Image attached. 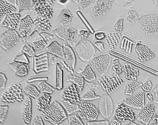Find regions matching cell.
Segmentation results:
<instances>
[{
	"instance_id": "1",
	"label": "cell",
	"mask_w": 158,
	"mask_h": 125,
	"mask_svg": "<svg viewBox=\"0 0 158 125\" xmlns=\"http://www.w3.org/2000/svg\"><path fill=\"white\" fill-rule=\"evenodd\" d=\"M44 119L52 125H58L67 119L68 115L61 103L54 101L43 112Z\"/></svg>"
},
{
	"instance_id": "2",
	"label": "cell",
	"mask_w": 158,
	"mask_h": 125,
	"mask_svg": "<svg viewBox=\"0 0 158 125\" xmlns=\"http://www.w3.org/2000/svg\"><path fill=\"white\" fill-rule=\"evenodd\" d=\"M138 23L146 34H158V12L146 13L139 16Z\"/></svg>"
},
{
	"instance_id": "3",
	"label": "cell",
	"mask_w": 158,
	"mask_h": 125,
	"mask_svg": "<svg viewBox=\"0 0 158 125\" xmlns=\"http://www.w3.org/2000/svg\"><path fill=\"white\" fill-rule=\"evenodd\" d=\"M77 57L83 62H88L94 59L96 54L94 45L92 42L86 39L81 40L76 46Z\"/></svg>"
},
{
	"instance_id": "4",
	"label": "cell",
	"mask_w": 158,
	"mask_h": 125,
	"mask_svg": "<svg viewBox=\"0 0 158 125\" xmlns=\"http://www.w3.org/2000/svg\"><path fill=\"white\" fill-rule=\"evenodd\" d=\"M23 90L20 83H15L7 88L1 96V101L6 103H12L15 101L22 102L25 98Z\"/></svg>"
},
{
	"instance_id": "5",
	"label": "cell",
	"mask_w": 158,
	"mask_h": 125,
	"mask_svg": "<svg viewBox=\"0 0 158 125\" xmlns=\"http://www.w3.org/2000/svg\"><path fill=\"white\" fill-rule=\"evenodd\" d=\"M92 67L99 77L104 76L112 64V59L109 54L96 55L92 60Z\"/></svg>"
},
{
	"instance_id": "6",
	"label": "cell",
	"mask_w": 158,
	"mask_h": 125,
	"mask_svg": "<svg viewBox=\"0 0 158 125\" xmlns=\"http://www.w3.org/2000/svg\"><path fill=\"white\" fill-rule=\"evenodd\" d=\"M77 114L81 119L87 121L97 120L100 114L98 108L94 104L82 100L79 103V110Z\"/></svg>"
},
{
	"instance_id": "7",
	"label": "cell",
	"mask_w": 158,
	"mask_h": 125,
	"mask_svg": "<svg viewBox=\"0 0 158 125\" xmlns=\"http://www.w3.org/2000/svg\"><path fill=\"white\" fill-rule=\"evenodd\" d=\"M20 38L19 32L16 30L9 29L4 32L0 36V42L2 49L5 51L10 50L18 44Z\"/></svg>"
},
{
	"instance_id": "8",
	"label": "cell",
	"mask_w": 158,
	"mask_h": 125,
	"mask_svg": "<svg viewBox=\"0 0 158 125\" xmlns=\"http://www.w3.org/2000/svg\"><path fill=\"white\" fill-rule=\"evenodd\" d=\"M99 82L106 94H109L123 85L124 81L118 75H115L109 77L103 76L99 79Z\"/></svg>"
},
{
	"instance_id": "9",
	"label": "cell",
	"mask_w": 158,
	"mask_h": 125,
	"mask_svg": "<svg viewBox=\"0 0 158 125\" xmlns=\"http://www.w3.org/2000/svg\"><path fill=\"white\" fill-rule=\"evenodd\" d=\"M32 9L40 17L47 19L53 17L54 10L45 0H32Z\"/></svg>"
},
{
	"instance_id": "10",
	"label": "cell",
	"mask_w": 158,
	"mask_h": 125,
	"mask_svg": "<svg viewBox=\"0 0 158 125\" xmlns=\"http://www.w3.org/2000/svg\"><path fill=\"white\" fill-rule=\"evenodd\" d=\"M114 101L109 94H104L99 99L98 109L99 114L105 119L110 118L114 112Z\"/></svg>"
},
{
	"instance_id": "11",
	"label": "cell",
	"mask_w": 158,
	"mask_h": 125,
	"mask_svg": "<svg viewBox=\"0 0 158 125\" xmlns=\"http://www.w3.org/2000/svg\"><path fill=\"white\" fill-rule=\"evenodd\" d=\"M135 50L141 62H147L154 59L156 57V52L142 40L137 42Z\"/></svg>"
},
{
	"instance_id": "12",
	"label": "cell",
	"mask_w": 158,
	"mask_h": 125,
	"mask_svg": "<svg viewBox=\"0 0 158 125\" xmlns=\"http://www.w3.org/2000/svg\"><path fill=\"white\" fill-rule=\"evenodd\" d=\"M114 2V0H98L93 6L91 16L95 19L103 17L112 9Z\"/></svg>"
},
{
	"instance_id": "13",
	"label": "cell",
	"mask_w": 158,
	"mask_h": 125,
	"mask_svg": "<svg viewBox=\"0 0 158 125\" xmlns=\"http://www.w3.org/2000/svg\"><path fill=\"white\" fill-rule=\"evenodd\" d=\"M123 103L131 108L142 110L145 107V93L139 91L128 96L124 99Z\"/></svg>"
},
{
	"instance_id": "14",
	"label": "cell",
	"mask_w": 158,
	"mask_h": 125,
	"mask_svg": "<svg viewBox=\"0 0 158 125\" xmlns=\"http://www.w3.org/2000/svg\"><path fill=\"white\" fill-rule=\"evenodd\" d=\"M114 117L121 121H134L136 116L134 111L124 103H120L118 105L114 112Z\"/></svg>"
},
{
	"instance_id": "15",
	"label": "cell",
	"mask_w": 158,
	"mask_h": 125,
	"mask_svg": "<svg viewBox=\"0 0 158 125\" xmlns=\"http://www.w3.org/2000/svg\"><path fill=\"white\" fill-rule=\"evenodd\" d=\"M62 98L64 100L77 104L80 103L81 101L80 91L77 86L73 83H70V84L63 90L62 92Z\"/></svg>"
},
{
	"instance_id": "16",
	"label": "cell",
	"mask_w": 158,
	"mask_h": 125,
	"mask_svg": "<svg viewBox=\"0 0 158 125\" xmlns=\"http://www.w3.org/2000/svg\"><path fill=\"white\" fill-rule=\"evenodd\" d=\"M155 114V105L153 103L146 105L139 113L137 119L145 125H148Z\"/></svg>"
},
{
	"instance_id": "17",
	"label": "cell",
	"mask_w": 158,
	"mask_h": 125,
	"mask_svg": "<svg viewBox=\"0 0 158 125\" xmlns=\"http://www.w3.org/2000/svg\"><path fill=\"white\" fill-rule=\"evenodd\" d=\"M32 98L27 96L23 101L21 105V115L23 121L26 124H30L32 117Z\"/></svg>"
},
{
	"instance_id": "18",
	"label": "cell",
	"mask_w": 158,
	"mask_h": 125,
	"mask_svg": "<svg viewBox=\"0 0 158 125\" xmlns=\"http://www.w3.org/2000/svg\"><path fill=\"white\" fill-rule=\"evenodd\" d=\"M8 65L15 74L19 77H24L29 73L30 67L27 62L15 60L9 63Z\"/></svg>"
},
{
	"instance_id": "19",
	"label": "cell",
	"mask_w": 158,
	"mask_h": 125,
	"mask_svg": "<svg viewBox=\"0 0 158 125\" xmlns=\"http://www.w3.org/2000/svg\"><path fill=\"white\" fill-rule=\"evenodd\" d=\"M73 19V14L69 9H62L57 13L56 21L61 26L69 28L71 25Z\"/></svg>"
},
{
	"instance_id": "20",
	"label": "cell",
	"mask_w": 158,
	"mask_h": 125,
	"mask_svg": "<svg viewBox=\"0 0 158 125\" xmlns=\"http://www.w3.org/2000/svg\"><path fill=\"white\" fill-rule=\"evenodd\" d=\"M54 34L63 40H70L74 39L77 34V31L73 28L60 27L53 31Z\"/></svg>"
},
{
	"instance_id": "21",
	"label": "cell",
	"mask_w": 158,
	"mask_h": 125,
	"mask_svg": "<svg viewBox=\"0 0 158 125\" xmlns=\"http://www.w3.org/2000/svg\"><path fill=\"white\" fill-rule=\"evenodd\" d=\"M34 22L31 16L27 15L21 19L19 26V34L21 38H26L31 32V27Z\"/></svg>"
},
{
	"instance_id": "22",
	"label": "cell",
	"mask_w": 158,
	"mask_h": 125,
	"mask_svg": "<svg viewBox=\"0 0 158 125\" xmlns=\"http://www.w3.org/2000/svg\"><path fill=\"white\" fill-rule=\"evenodd\" d=\"M21 17L20 13L15 12L10 13V14L5 16L2 25V26L8 28L9 29L16 30L20 23Z\"/></svg>"
},
{
	"instance_id": "23",
	"label": "cell",
	"mask_w": 158,
	"mask_h": 125,
	"mask_svg": "<svg viewBox=\"0 0 158 125\" xmlns=\"http://www.w3.org/2000/svg\"><path fill=\"white\" fill-rule=\"evenodd\" d=\"M123 73L125 80L128 81H137L139 75V70L138 67L127 63L123 66Z\"/></svg>"
},
{
	"instance_id": "24",
	"label": "cell",
	"mask_w": 158,
	"mask_h": 125,
	"mask_svg": "<svg viewBox=\"0 0 158 125\" xmlns=\"http://www.w3.org/2000/svg\"><path fill=\"white\" fill-rule=\"evenodd\" d=\"M45 49L47 52L52 53L60 59H64V47L57 40H54L52 41L51 43L46 46Z\"/></svg>"
},
{
	"instance_id": "25",
	"label": "cell",
	"mask_w": 158,
	"mask_h": 125,
	"mask_svg": "<svg viewBox=\"0 0 158 125\" xmlns=\"http://www.w3.org/2000/svg\"><path fill=\"white\" fill-rule=\"evenodd\" d=\"M17 11L16 5H14L6 0H0V19L2 20L4 16L15 13Z\"/></svg>"
},
{
	"instance_id": "26",
	"label": "cell",
	"mask_w": 158,
	"mask_h": 125,
	"mask_svg": "<svg viewBox=\"0 0 158 125\" xmlns=\"http://www.w3.org/2000/svg\"><path fill=\"white\" fill-rule=\"evenodd\" d=\"M52 99L51 94H43L41 96H40L37 98L36 104L37 108L41 112H44V111L51 105Z\"/></svg>"
},
{
	"instance_id": "27",
	"label": "cell",
	"mask_w": 158,
	"mask_h": 125,
	"mask_svg": "<svg viewBox=\"0 0 158 125\" xmlns=\"http://www.w3.org/2000/svg\"><path fill=\"white\" fill-rule=\"evenodd\" d=\"M121 38V33L116 31L109 32L106 34L105 42L111 48L116 47Z\"/></svg>"
},
{
	"instance_id": "28",
	"label": "cell",
	"mask_w": 158,
	"mask_h": 125,
	"mask_svg": "<svg viewBox=\"0 0 158 125\" xmlns=\"http://www.w3.org/2000/svg\"><path fill=\"white\" fill-rule=\"evenodd\" d=\"M64 47V59L66 61L70 62L71 64L72 69H74L76 63V56L74 53V50L72 47L67 44L63 45Z\"/></svg>"
},
{
	"instance_id": "29",
	"label": "cell",
	"mask_w": 158,
	"mask_h": 125,
	"mask_svg": "<svg viewBox=\"0 0 158 125\" xmlns=\"http://www.w3.org/2000/svg\"><path fill=\"white\" fill-rule=\"evenodd\" d=\"M34 25L38 26L39 30L41 32L48 31L52 28V25L51 22H50L49 19H47L38 17L34 21Z\"/></svg>"
},
{
	"instance_id": "30",
	"label": "cell",
	"mask_w": 158,
	"mask_h": 125,
	"mask_svg": "<svg viewBox=\"0 0 158 125\" xmlns=\"http://www.w3.org/2000/svg\"><path fill=\"white\" fill-rule=\"evenodd\" d=\"M61 105L64 108V110L68 116L77 113L79 110V104L72 103L68 100H63L61 102Z\"/></svg>"
},
{
	"instance_id": "31",
	"label": "cell",
	"mask_w": 158,
	"mask_h": 125,
	"mask_svg": "<svg viewBox=\"0 0 158 125\" xmlns=\"http://www.w3.org/2000/svg\"><path fill=\"white\" fill-rule=\"evenodd\" d=\"M81 74L85 80L87 82H92L96 79V74L89 64L85 66L84 70Z\"/></svg>"
},
{
	"instance_id": "32",
	"label": "cell",
	"mask_w": 158,
	"mask_h": 125,
	"mask_svg": "<svg viewBox=\"0 0 158 125\" xmlns=\"http://www.w3.org/2000/svg\"><path fill=\"white\" fill-rule=\"evenodd\" d=\"M67 81L70 83H74V84L77 86L80 92L83 91L84 86H85V80L82 76L71 74L68 76V78H67Z\"/></svg>"
},
{
	"instance_id": "33",
	"label": "cell",
	"mask_w": 158,
	"mask_h": 125,
	"mask_svg": "<svg viewBox=\"0 0 158 125\" xmlns=\"http://www.w3.org/2000/svg\"><path fill=\"white\" fill-rule=\"evenodd\" d=\"M23 90L24 93L34 99H37L41 93L40 89L34 84H28L23 88Z\"/></svg>"
},
{
	"instance_id": "34",
	"label": "cell",
	"mask_w": 158,
	"mask_h": 125,
	"mask_svg": "<svg viewBox=\"0 0 158 125\" xmlns=\"http://www.w3.org/2000/svg\"><path fill=\"white\" fill-rule=\"evenodd\" d=\"M142 83L138 81H131V82L128 83L125 86L124 94L125 96H131L134 94L136 89L139 87H141Z\"/></svg>"
},
{
	"instance_id": "35",
	"label": "cell",
	"mask_w": 158,
	"mask_h": 125,
	"mask_svg": "<svg viewBox=\"0 0 158 125\" xmlns=\"http://www.w3.org/2000/svg\"><path fill=\"white\" fill-rule=\"evenodd\" d=\"M16 6L19 12L31 10L32 9V0H17Z\"/></svg>"
},
{
	"instance_id": "36",
	"label": "cell",
	"mask_w": 158,
	"mask_h": 125,
	"mask_svg": "<svg viewBox=\"0 0 158 125\" xmlns=\"http://www.w3.org/2000/svg\"><path fill=\"white\" fill-rule=\"evenodd\" d=\"M100 98H101V96L97 94L93 90L90 89L81 97V99L82 101H90L93 100H97Z\"/></svg>"
},
{
	"instance_id": "37",
	"label": "cell",
	"mask_w": 158,
	"mask_h": 125,
	"mask_svg": "<svg viewBox=\"0 0 158 125\" xmlns=\"http://www.w3.org/2000/svg\"><path fill=\"white\" fill-rule=\"evenodd\" d=\"M38 87L41 93L44 94H51L55 91V89L46 81L40 82L38 84Z\"/></svg>"
},
{
	"instance_id": "38",
	"label": "cell",
	"mask_w": 158,
	"mask_h": 125,
	"mask_svg": "<svg viewBox=\"0 0 158 125\" xmlns=\"http://www.w3.org/2000/svg\"><path fill=\"white\" fill-rule=\"evenodd\" d=\"M68 125H85L81 118L77 113L68 116Z\"/></svg>"
},
{
	"instance_id": "39",
	"label": "cell",
	"mask_w": 158,
	"mask_h": 125,
	"mask_svg": "<svg viewBox=\"0 0 158 125\" xmlns=\"http://www.w3.org/2000/svg\"><path fill=\"white\" fill-rule=\"evenodd\" d=\"M31 46L34 48L35 51H38L44 49L47 46V40L45 39H40L32 41Z\"/></svg>"
},
{
	"instance_id": "40",
	"label": "cell",
	"mask_w": 158,
	"mask_h": 125,
	"mask_svg": "<svg viewBox=\"0 0 158 125\" xmlns=\"http://www.w3.org/2000/svg\"><path fill=\"white\" fill-rule=\"evenodd\" d=\"M139 18V16L137 11L134 9H129V10L127 12V19L129 22H131L132 23H138Z\"/></svg>"
},
{
	"instance_id": "41",
	"label": "cell",
	"mask_w": 158,
	"mask_h": 125,
	"mask_svg": "<svg viewBox=\"0 0 158 125\" xmlns=\"http://www.w3.org/2000/svg\"><path fill=\"white\" fill-rule=\"evenodd\" d=\"M112 70L115 74L118 76L123 73V67L121 66L118 59H114L112 61Z\"/></svg>"
},
{
	"instance_id": "42",
	"label": "cell",
	"mask_w": 158,
	"mask_h": 125,
	"mask_svg": "<svg viewBox=\"0 0 158 125\" xmlns=\"http://www.w3.org/2000/svg\"><path fill=\"white\" fill-rule=\"evenodd\" d=\"M9 107L7 105H0V123L2 124L7 116L9 112Z\"/></svg>"
},
{
	"instance_id": "43",
	"label": "cell",
	"mask_w": 158,
	"mask_h": 125,
	"mask_svg": "<svg viewBox=\"0 0 158 125\" xmlns=\"http://www.w3.org/2000/svg\"><path fill=\"white\" fill-rule=\"evenodd\" d=\"M21 51H22L24 54L28 55V57L34 56L35 53V50H34V48L31 45L28 44H25L23 46Z\"/></svg>"
},
{
	"instance_id": "44",
	"label": "cell",
	"mask_w": 158,
	"mask_h": 125,
	"mask_svg": "<svg viewBox=\"0 0 158 125\" xmlns=\"http://www.w3.org/2000/svg\"><path fill=\"white\" fill-rule=\"evenodd\" d=\"M124 28V18L120 16L117 19L114 24V29L116 32H122Z\"/></svg>"
},
{
	"instance_id": "45",
	"label": "cell",
	"mask_w": 158,
	"mask_h": 125,
	"mask_svg": "<svg viewBox=\"0 0 158 125\" xmlns=\"http://www.w3.org/2000/svg\"><path fill=\"white\" fill-rule=\"evenodd\" d=\"M141 88L143 92L147 93L152 91V88H153V83L151 80L148 79L144 83H142Z\"/></svg>"
},
{
	"instance_id": "46",
	"label": "cell",
	"mask_w": 158,
	"mask_h": 125,
	"mask_svg": "<svg viewBox=\"0 0 158 125\" xmlns=\"http://www.w3.org/2000/svg\"><path fill=\"white\" fill-rule=\"evenodd\" d=\"M98 1V0H81L80 2V6L81 9H84L95 4Z\"/></svg>"
},
{
	"instance_id": "47",
	"label": "cell",
	"mask_w": 158,
	"mask_h": 125,
	"mask_svg": "<svg viewBox=\"0 0 158 125\" xmlns=\"http://www.w3.org/2000/svg\"><path fill=\"white\" fill-rule=\"evenodd\" d=\"M87 125H110L109 120H94L87 121Z\"/></svg>"
},
{
	"instance_id": "48",
	"label": "cell",
	"mask_w": 158,
	"mask_h": 125,
	"mask_svg": "<svg viewBox=\"0 0 158 125\" xmlns=\"http://www.w3.org/2000/svg\"><path fill=\"white\" fill-rule=\"evenodd\" d=\"M7 81V77L3 73H0V91H2L5 88Z\"/></svg>"
},
{
	"instance_id": "49",
	"label": "cell",
	"mask_w": 158,
	"mask_h": 125,
	"mask_svg": "<svg viewBox=\"0 0 158 125\" xmlns=\"http://www.w3.org/2000/svg\"><path fill=\"white\" fill-rule=\"evenodd\" d=\"M78 35H79V36H80L82 39L86 40L91 36V33L89 31H88L87 30L81 29L78 31Z\"/></svg>"
},
{
	"instance_id": "50",
	"label": "cell",
	"mask_w": 158,
	"mask_h": 125,
	"mask_svg": "<svg viewBox=\"0 0 158 125\" xmlns=\"http://www.w3.org/2000/svg\"><path fill=\"white\" fill-rule=\"evenodd\" d=\"M32 125H45L41 116H35L32 121Z\"/></svg>"
},
{
	"instance_id": "51",
	"label": "cell",
	"mask_w": 158,
	"mask_h": 125,
	"mask_svg": "<svg viewBox=\"0 0 158 125\" xmlns=\"http://www.w3.org/2000/svg\"><path fill=\"white\" fill-rule=\"evenodd\" d=\"M94 37L95 38L98 40H101L103 39H105L106 37V34L105 32L103 31H98L95 32L94 33Z\"/></svg>"
},
{
	"instance_id": "52",
	"label": "cell",
	"mask_w": 158,
	"mask_h": 125,
	"mask_svg": "<svg viewBox=\"0 0 158 125\" xmlns=\"http://www.w3.org/2000/svg\"><path fill=\"white\" fill-rule=\"evenodd\" d=\"M152 93L154 94V103L158 104V83L152 89Z\"/></svg>"
},
{
	"instance_id": "53",
	"label": "cell",
	"mask_w": 158,
	"mask_h": 125,
	"mask_svg": "<svg viewBox=\"0 0 158 125\" xmlns=\"http://www.w3.org/2000/svg\"><path fill=\"white\" fill-rule=\"evenodd\" d=\"M94 46H96L99 51H102L105 50L104 44L102 41H96L94 43Z\"/></svg>"
},
{
	"instance_id": "54",
	"label": "cell",
	"mask_w": 158,
	"mask_h": 125,
	"mask_svg": "<svg viewBox=\"0 0 158 125\" xmlns=\"http://www.w3.org/2000/svg\"><path fill=\"white\" fill-rule=\"evenodd\" d=\"M110 125H122V124L120 120L116 119V118L115 117L111 121Z\"/></svg>"
},
{
	"instance_id": "55",
	"label": "cell",
	"mask_w": 158,
	"mask_h": 125,
	"mask_svg": "<svg viewBox=\"0 0 158 125\" xmlns=\"http://www.w3.org/2000/svg\"><path fill=\"white\" fill-rule=\"evenodd\" d=\"M41 36L44 37V39H45V40H51L53 38V36H52V35H50L48 33H41Z\"/></svg>"
},
{
	"instance_id": "56",
	"label": "cell",
	"mask_w": 158,
	"mask_h": 125,
	"mask_svg": "<svg viewBox=\"0 0 158 125\" xmlns=\"http://www.w3.org/2000/svg\"><path fill=\"white\" fill-rule=\"evenodd\" d=\"M147 96L148 99L150 100V101H154V97L153 96V94L152 93H147Z\"/></svg>"
},
{
	"instance_id": "57",
	"label": "cell",
	"mask_w": 158,
	"mask_h": 125,
	"mask_svg": "<svg viewBox=\"0 0 158 125\" xmlns=\"http://www.w3.org/2000/svg\"><path fill=\"white\" fill-rule=\"evenodd\" d=\"M153 119H154V122L158 124V112H155V114H154V117H153Z\"/></svg>"
},
{
	"instance_id": "58",
	"label": "cell",
	"mask_w": 158,
	"mask_h": 125,
	"mask_svg": "<svg viewBox=\"0 0 158 125\" xmlns=\"http://www.w3.org/2000/svg\"><path fill=\"white\" fill-rule=\"evenodd\" d=\"M6 1L14 5H17V0H6Z\"/></svg>"
},
{
	"instance_id": "59",
	"label": "cell",
	"mask_w": 158,
	"mask_h": 125,
	"mask_svg": "<svg viewBox=\"0 0 158 125\" xmlns=\"http://www.w3.org/2000/svg\"><path fill=\"white\" fill-rule=\"evenodd\" d=\"M45 1H46L48 4L52 5L54 3V2L56 1V0H45Z\"/></svg>"
},
{
	"instance_id": "60",
	"label": "cell",
	"mask_w": 158,
	"mask_h": 125,
	"mask_svg": "<svg viewBox=\"0 0 158 125\" xmlns=\"http://www.w3.org/2000/svg\"><path fill=\"white\" fill-rule=\"evenodd\" d=\"M125 125H140V124H138L137 123H135L134 121H130V122H129L128 123H127Z\"/></svg>"
},
{
	"instance_id": "61",
	"label": "cell",
	"mask_w": 158,
	"mask_h": 125,
	"mask_svg": "<svg viewBox=\"0 0 158 125\" xmlns=\"http://www.w3.org/2000/svg\"><path fill=\"white\" fill-rule=\"evenodd\" d=\"M69 1L73 2L75 3H77L79 2V0H69Z\"/></svg>"
},
{
	"instance_id": "62",
	"label": "cell",
	"mask_w": 158,
	"mask_h": 125,
	"mask_svg": "<svg viewBox=\"0 0 158 125\" xmlns=\"http://www.w3.org/2000/svg\"><path fill=\"white\" fill-rule=\"evenodd\" d=\"M153 3H154V5L158 4V0H153Z\"/></svg>"
},
{
	"instance_id": "63",
	"label": "cell",
	"mask_w": 158,
	"mask_h": 125,
	"mask_svg": "<svg viewBox=\"0 0 158 125\" xmlns=\"http://www.w3.org/2000/svg\"><path fill=\"white\" fill-rule=\"evenodd\" d=\"M149 125H158L156 123H155V122H153V123H152L151 124H149Z\"/></svg>"
},
{
	"instance_id": "64",
	"label": "cell",
	"mask_w": 158,
	"mask_h": 125,
	"mask_svg": "<svg viewBox=\"0 0 158 125\" xmlns=\"http://www.w3.org/2000/svg\"><path fill=\"white\" fill-rule=\"evenodd\" d=\"M62 1H63V0H60V3H61V2H62Z\"/></svg>"
}]
</instances>
